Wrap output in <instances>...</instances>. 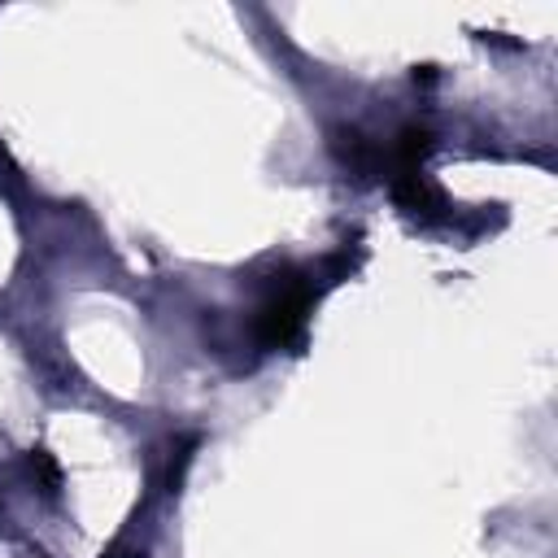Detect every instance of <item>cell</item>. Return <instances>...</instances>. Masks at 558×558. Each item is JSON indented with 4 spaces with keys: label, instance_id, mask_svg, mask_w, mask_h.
Masks as SVG:
<instances>
[{
    "label": "cell",
    "instance_id": "1",
    "mask_svg": "<svg viewBox=\"0 0 558 558\" xmlns=\"http://www.w3.org/2000/svg\"><path fill=\"white\" fill-rule=\"evenodd\" d=\"M310 301H314V288H310L305 279L279 283V288L262 301V310H257V336H262L266 344H288V340L301 331Z\"/></svg>",
    "mask_w": 558,
    "mask_h": 558
}]
</instances>
